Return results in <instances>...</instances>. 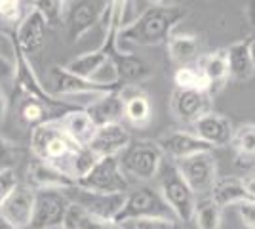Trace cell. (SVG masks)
<instances>
[{
    "label": "cell",
    "instance_id": "cell-41",
    "mask_svg": "<svg viewBox=\"0 0 255 229\" xmlns=\"http://www.w3.org/2000/svg\"><path fill=\"white\" fill-rule=\"evenodd\" d=\"M13 54V44H11V34L6 36V34L0 33V55H8L11 57Z\"/></svg>",
    "mask_w": 255,
    "mask_h": 229
},
{
    "label": "cell",
    "instance_id": "cell-1",
    "mask_svg": "<svg viewBox=\"0 0 255 229\" xmlns=\"http://www.w3.org/2000/svg\"><path fill=\"white\" fill-rule=\"evenodd\" d=\"M187 8L168 4H147V8L131 25L118 34L117 48L122 42L139 46H158L170 40L173 29L187 17Z\"/></svg>",
    "mask_w": 255,
    "mask_h": 229
},
{
    "label": "cell",
    "instance_id": "cell-22",
    "mask_svg": "<svg viewBox=\"0 0 255 229\" xmlns=\"http://www.w3.org/2000/svg\"><path fill=\"white\" fill-rule=\"evenodd\" d=\"M200 71H202L206 84H208V94L215 96L225 82L229 80V61H227V50H217L213 54L206 55L200 59Z\"/></svg>",
    "mask_w": 255,
    "mask_h": 229
},
{
    "label": "cell",
    "instance_id": "cell-27",
    "mask_svg": "<svg viewBox=\"0 0 255 229\" xmlns=\"http://www.w3.org/2000/svg\"><path fill=\"white\" fill-rule=\"evenodd\" d=\"M65 228L67 229H122V226L117 224L115 220L101 218V216H96L92 212H86L84 208L71 205L67 220H65Z\"/></svg>",
    "mask_w": 255,
    "mask_h": 229
},
{
    "label": "cell",
    "instance_id": "cell-35",
    "mask_svg": "<svg viewBox=\"0 0 255 229\" xmlns=\"http://www.w3.org/2000/svg\"><path fill=\"white\" fill-rule=\"evenodd\" d=\"M23 15V4L17 0H0V21L6 23H21Z\"/></svg>",
    "mask_w": 255,
    "mask_h": 229
},
{
    "label": "cell",
    "instance_id": "cell-31",
    "mask_svg": "<svg viewBox=\"0 0 255 229\" xmlns=\"http://www.w3.org/2000/svg\"><path fill=\"white\" fill-rule=\"evenodd\" d=\"M173 82H175L177 90H204V92H208V84H206V78H204L200 67H179L173 75Z\"/></svg>",
    "mask_w": 255,
    "mask_h": 229
},
{
    "label": "cell",
    "instance_id": "cell-29",
    "mask_svg": "<svg viewBox=\"0 0 255 229\" xmlns=\"http://www.w3.org/2000/svg\"><path fill=\"white\" fill-rule=\"evenodd\" d=\"M17 117H19V122L29 126V128H36L40 124H46L50 120H57L55 115L48 109L44 103L36 101V99L31 98H23L19 101V107H17Z\"/></svg>",
    "mask_w": 255,
    "mask_h": 229
},
{
    "label": "cell",
    "instance_id": "cell-2",
    "mask_svg": "<svg viewBox=\"0 0 255 229\" xmlns=\"http://www.w3.org/2000/svg\"><path fill=\"white\" fill-rule=\"evenodd\" d=\"M78 149L80 145L69 138L59 120H50L31 130V151L34 159L59 166L65 172H69V164Z\"/></svg>",
    "mask_w": 255,
    "mask_h": 229
},
{
    "label": "cell",
    "instance_id": "cell-21",
    "mask_svg": "<svg viewBox=\"0 0 255 229\" xmlns=\"http://www.w3.org/2000/svg\"><path fill=\"white\" fill-rule=\"evenodd\" d=\"M124 101V117L135 126H145L150 120V103L141 86H122L118 92Z\"/></svg>",
    "mask_w": 255,
    "mask_h": 229
},
{
    "label": "cell",
    "instance_id": "cell-14",
    "mask_svg": "<svg viewBox=\"0 0 255 229\" xmlns=\"http://www.w3.org/2000/svg\"><path fill=\"white\" fill-rule=\"evenodd\" d=\"M111 67L115 69V82L120 86H139V82L152 76L150 65L139 55L131 52L115 50L111 54Z\"/></svg>",
    "mask_w": 255,
    "mask_h": 229
},
{
    "label": "cell",
    "instance_id": "cell-33",
    "mask_svg": "<svg viewBox=\"0 0 255 229\" xmlns=\"http://www.w3.org/2000/svg\"><path fill=\"white\" fill-rule=\"evenodd\" d=\"M97 161H99V157L90 147H80L78 153L73 157L71 164H69V174L75 178V182H78L80 178H84L96 166Z\"/></svg>",
    "mask_w": 255,
    "mask_h": 229
},
{
    "label": "cell",
    "instance_id": "cell-7",
    "mask_svg": "<svg viewBox=\"0 0 255 229\" xmlns=\"http://www.w3.org/2000/svg\"><path fill=\"white\" fill-rule=\"evenodd\" d=\"M143 218H171L175 216L171 214L170 207L164 203V199L158 191L150 189V187H139L135 191H129L126 195V203L117 216V224L124 226L128 222H135Z\"/></svg>",
    "mask_w": 255,
    "mask_h": 229
},
{
    "label": "cell",
    "instance_id": "cell-36",
    "mask_svg": "<svg viewBox=\"0 0 255 229\" xmlns=\"http://www.w3.org/2000/svg\"><path fill=\"white\" fill-rule=\"evenodd\" d=\"M17 186H19V180H17L15 170L13 168H2L0 170V207L15 191Z\"/></svg>",
    "mask_w": 255,
    "mask_h": 229
},
{
    "label": "cell",
    "instance_id": "cell-19",
    "mask_svg": "<svg viewBox=\"0 0 255 229\" xmlns=\"http://www.w3.org/2000/svg\"><path fill=\"white\" fill-rule=\"evenodd\" d=\"M156 143L164 155H168L175 161H183V159H189L200 153L212 151V147L192 132H171L168 136L160 138Z\"/></svg>",
    "mask_w": 255,
    "mask_h": 229
},
{
    "label": "cell",
    "instance_id": "cell-12",
    "mask_svg": "<svg viewBox=\"0 0 255 229\" xmlns=\"http://www.w3.org/2000/svg\"><path fill=\"white\" fill-rule=\"evenodd\" d=\"M71 205L84 208L86 212H92L96 216L107 220H117L120 210L126 203V195H103V193H92L80 187H71L65 191Z\"/></svg>",
    "mask_w": 255,
    "mask_h": 229
},
{
    "label": "cell",
    "instance_id": "cell-42",
    "mask_svg": "<svg viewBox=\"0 0 255 229\" xmlns=\"http://www.w3.org/2000/svg\"><path fill=\"white\" fill-rule=\"evenodd\" d=\"M242 182H244V187H246V193L248 197L255 201V176H248V178H242Z\"/></svg>",
    "mask_w": 255,
    "mask_h": 229
},
{
    "label": "cell",
    "instance_id": "cell-45",
    "mask_svg": "<svg viewBox=\"0 0 255 229\" xmlns=\"http://www.w3.org/2000/svg\"><path fill=\"white\" fill-rule=\"evenodd\" d=\"M246 13H248L250 21L255 25V2H250V4H248V8H246Z\"/></svg>",
    "mask_w": 255,
    "mask_h": 229
},
{
    "label": "cell",
    "instance_id": "cell-16",
    "mask_svg": "<svg viewBox=\"0 0 255 229\" xmlns=\"http://www.w3.org/2000/svg\"><path fill=\"white\" fill-rule=\"evenodd\" d=\"M212 96L204 90H175L171 96V111L181 122L194 124L196 120L210 113Z\"/></svg>",
    "mask_w": 255,
    "mask_h": 229
},
{
    "label": "cell",
    "instance_id": "cell-47",
    "mask_svg": "<svg viewBox=\"0 0 255 229\" xmlns=\"http://www.w3.org/2000/svg\"><path fill=\"white\" fill-rule=\"evenodd\" d=\"M55 229H65V228H55Z\"/></svg>",
    "mask_w": 255,
    "mask_h": 229
},
{
    "label": "cell",
    "instance_id": "cell-4",
    "mask_svg": "<svg viewBox=\"0 0 255 229\" xmlns=\"http://www.w3.org/2000/svg\"><path fill=\"white\" fill-rule=\"evenodd\" d=\"M162 159H164V153L156 142L131 140V143L118 157V163L126 176H133L141 182H149L158 174Z\"/></svg>",
    "mask_w": 255,
    "mask_h": 229
},
{
    "label": "cell",
    "instance_id": "cell-15",
    "mask_svg": "<svg viewBox=\"0 0 255 229\" xmlns=\"http://www.w3.org/2000/svg\"><path fill=\"white\" fill-rule=\"evenodd\" d=\"M34 210V189L27 186H17L4 205L0 207V216L13 229H29Z\"/></svg>",
    "mask_w": 255,
    "mask_h": 229
},
{
    "label": "cell",
    "instance_id": "cell-23",
    "mask_svg": "<svg viewBox=\"0 0 255 229\" xmlns=\"http://www.w3.org/2000/svg\"><path fill=\"white\" fill-rule=\"evenodd\" d=\"M210 199L221 210L225 207H231V205H242L246 201H252L248 197V193H246L242 178H236V176H229V178L217 180L213 184L212 191H210Z\"/></svg>",
    "mask_w": 255,
    "mask_h": 229
},
{
    "label": "cell",
    "instance_id": "cell-3",
    "mask_svg": "<svg viewBox=\"0 0 255 229\" xmlns=\"http://www.w3.org/2000/svg\"><path fill=\"white\" fill-rule=\"evenodd\" d=\"M46 86V84H44ZM118 82H101V80H88L82 76L73 75L71 71H67L65 65H53L50 67L48 73V86L46 90L52 94L53 98H71V96H105L111 92L120 90Z\"/></svg>",
    "mask_w": 255,
    "mask_h": 229
},
{
    "label": "cell",
    "instance_id": "cell-11",
    "mask_svg": "<svg viewBox=\"0 0 255 229\" xmlns=\"http://www.w3.org/2000/svg\"><path fill=\"white\" fill-rule=\"evenodd\" d=\"M48 29H50V25L46 21V17L36 8H32L29 13H25V17L17 25V31L11 34V38L23 54L31 57V55L38 54L46 46Z\"/></svg>",
    "mask_w": 255,
    "mask_h": 229
},
{
    "label": "cell",
    "instance_id": "cell-5",
    "mask_svg": "<svg viewBox=\"0 0 255 229\" xmlns=\"http://www.w3.org/2000/svg\"><path fill=\"white\" fill-rule=\"evenodd\" d=\"M76 187L103 195H128L129 182L118 163V157H105L76 182Z\"/></svg>",
    "mask_w": 255,
    "mask_h": 229
},
{
    "label": "cell",
    "instance_id": "cell-43",
    "mask_svg": "<svg viewBox=\"0 0 255 229\" xmlns=\"http://www.w3.org/2000/svg\"><path fill=\"white\" fill-rule=\"evenodd\" d=\"M246 46H248L250 57H252V61H254V65H255V33L252 34V36H248V38H246Z\"/></svg>",
    "mask_w": 255,
    "mask_h": 229
},
{
    "label": "cell",
    "instance_id": "cell-28",
    "mask_svg": "<svg viewBox=\"0 0 255 229\" xmlns=\"http://www.w3.org/2000/svg\"><path fill=\"white\" fill-rule=\"evenodd\" d=\"M168 52L170 57L179 63V67L191 65L198 59V40L192 34H171L168 40Z\"/></svg>",
    "mask_w": 255,
    "mask_h": 229
},
{
    "label": "cell",
    "instance_id": "cell-26",
    "mask_svg": "<svg viewBox=\"0 0 255 229\" xmlns=\"http://www.w3.org/2000/svg\"><path fill=\"white\" fill-rule=\"evenodd\" d=\"M227 61H229V78H234L238 82H244L254 75L255 65L250 57L246 40L234 42L227 48Z\"/></svg>",
    "mask_w": 255,
    "mask_h": 229
},
{
    "label": "cell",
    "instance_id": "cell-40",
    "mask_svg": "<svg viewBox=\"0 0 255 229\" xmlns=\"http://www.w3.org/2000/svg\"><path fill=\"white\" fill-rule=\"evenodd\" d=\"M238 216L246 228L255 229V201H246L238 205Z\"/></svg>",
    "mask_w": 255,
    "mask_h": 229
},
{
    "label": "cell",
    "instance_id": "cell-44",
    "mask_svg": "<svg viewBox=\"0 0 255 229\" xmlns=\"http://www.w3.org/2000/svg\"><path fill=\"white\" fill-rule=\"evenodd\" d=\"M6 109H8V99H6V94H4V92H2V88H0V122L4 120Z\"/></svg>",
    "mask_w": 255,
    "mask_h": 229
},
{
    "label": "cell",
    "instance_id": "cell-38",
    "mask_svg": "<svg viewBox=\"0 0 255 229\" xmlns=\"http://www.w3.org/2000/svg\"><path fill=\"white\" fill-rule=\"evenodd\" d=\"M19 147L15 143L0 138V170L2 168H13V163H17Z\"/></svg>",
    "mask_w": 255,
    "mask_h": 229
},
{
    "label": "cell",
    "instance_id": "cell-34",
    "mask_svg": "<svg viewBox=\"0 0 255 229\" xmlns=\"http://www.w3.org/2000/svg\"><path fill=\"white\" fill-rule=\"evenodd\" d=\"M65 6H67V2H59V0L32 2V8H36L42 13L44 17H46V21H48V25H57L59 23V19H61V15H63L65 11Z\"/></svg>",
    "mask_w": 255,
    "mask_h": 229
},
{
    "label": "cell",
    "instance_id": "cell-8",
    "mask_svg": "<svg viewBox=\"0 0 255 229\" xmlns=\"http://www.w3.org/2000/svg\"><path fill=\"white\" fill-rule=\"evenodd\" d=\"M71 208V201L65 191L40 189L34 191V210L29 229L65 228V220Z\"/></svg>",
    "mask_w": 255,
    "mask_h": 229
},
{
    "label": "cell",
    "instance_id": "cell-46",
    "mask_svg": "<svg viewBox=\"0 0 255 229\" xmlns=\"http://www.w3.org/2000/svg\"><path fill=\"white\" fill-rule=\"evenodd\" d=\"M0 229H13V228H11L10 224H8L6 220L2 218V216H0Z\"/></svg>",
    "mask_w": 255,
    "mask_h": 229
},
{
    "label": "cell",
    "instance_id": "cell-17",
    "mask_svg": "<svg viewBox=\"0 0 255 229\" xmlns=\"http://www.w3.org/2000/svg\"><path fill=\"white\" fill-rule=\"evenodd\" d=\"M192 134H196L202 142H206L213 149V147H223L233 142L234 128L233 122L227 117L210 111L192 124Z\"/></svg>",
    "mask_w": 255,
    "mask_h": 229
},
{
    "label": "cell",
    "instance_id": "cell-24",
    "mask_svg": "<svg viewBox=\"0 0 255 229\" xmlns=\"http://www.w3.org/2000/svg\"><path fill=\"white\" fill-rule=\"evenodd\" d=\"M59 122L63 130L69 134V138L80 147H88L97 132V126L92 122L84 109H75L67 113L63 119H59Z\"/></svg>",
    "mask_w": 255,
    "mask_h": 229
},
{
    "label": "cell",
    "instance_id": "cell-6",
    "mask_svg": "<svg viewBox=\"0 0 255 229\" xmlns=\"http://www.w3.org/2000/svg\"><path fill=\"white\" fill-rule=\"evenodd\" d=\"M160 195L164 199V203L170 207L171 214L177 222H183V224L192 222L194 208H196V193L183 180L175 164H170L166 168L164 178L160 182Z\"/></svg>",
    "mask_w": 255,
    "mask_h": 229
},
{
    "label": "cell",
    "instance_id": "cell-9",
    "mask_svg": "<svg viewBox=\"0 0 255 229\" xmlns=\"http://www.w3.org/2000/svg\"><path fill=\"white\" fill-rule=\"evenodd\" d=\"M67 6H69L67 8V33H69V40L76 42L105 17L111 2L76 0V2H67Z\"/></svg>",
    "mask_w": 255,
    "mask_h": 229
},
{
    "label": "cell",
    "instance_id": "cell-18",
    "mask_svg": "<svg viewBox=\"0 0 255 229\" xmlns=\"http://www.w3.org/2000/svg\"><path fill=\"white\" fill-rule=\"evenodd\" d=\"M131 134L118 122V124H107L97 128L94 140L90 142V149L96 153L99 159L105 157H120L122 151L131 143Z\"/></svg>",
    "mask_w": 255,
    "mask_h": 229
},
{
    "label": "cell",
    "instance_id": "cell-25",
    "mask_svg": "<svg viewBox=\"0 0 255 229\" xmlns=\"http://www.w3.org/2000/svg\"><path fill=\"white\" fill-rule=\"evenodd\" d=\"M107 65H111V55L107 54L105 50L97 48L94 52H86V54L78 55L71 63H67L65 69L71 71L76 76H82V78H88V80H96L94 76Z\"/></svg>",
    "mask_w": 255,
    "mask_h": 229
},
{
    "label": "cell",
    "instance_id": "cell-20",
    "mask_svg": "<svg viewBox=\"0 0 255 229\" xmlns=\"http://www.w3.org/2000/svg\"><path fill=\"white\" fill-rule=\"evenodd\" d=\"M120 92V90H118ZM118 92H111L105 96L96 98L90 105H86L84 111L97 128L107 124H118L124 117V101L120 99Z\"/></svg>",
    "mask_w": 255,
    "mask_h": 229
},
{
    "label": "cell",
    "instance_id": "cell-32",
    "mask_svg": "<svg viewBox=\"0 0 255 229\" xmlns=\"http://www.w3.org/2000/svg\"><path fill=\"white\" fill-rule=\"evenodd\" d=\"M233 147L238 153V159H254L255 157V124H242L234 130Z\"/></svg>",
    "mask_w": 255,
    "mask_h": 229
},
{
    "label": "cell",
    "instance_id": "cell-10",
    "mask_svg": "<svg viewBox=\"0 0 255 229\" xmlns=\"http://www.w3.org/2000/svg\"><path fill=\"white\" fill-rule=\"evenodd\" d=\"M183 180L189 184L194 193H206L212 191L213 184L217 182V164L212 153H200L189 159H183L175 163Z\"/></svg>",
    "mask_w": 255,
    "mask_h": 229
},
{
    "label": "cell",
    "instance_id": "cell-37",
    "mask_svg": "<svg viewBox=\"0 0 255 229\" xmlns=\"http://www.w3.org/2000/svg\"><path fill=\"white\" fill-rule=\"evenodd\" d=\"M133 229H181L179 222L171 218H143L133 222Z\"/></svg>",
    "mask_w": 255,
    "mask_h": 229
},
{
    "label": "cell",
    "instance_id": "cell-48",
    "mask_svg": "<svg viewBox=\"0 0 255 229\" xmlns=\"http://www.w3.org/2000/svg\"><path fill=\"white\" fill-rule=\"evenodd\" d=\"M65 229H67V228H65Z\"/></svg>",
    "mask_w": 255,
    "mask_h": 229
},
{
    "label": "cell",
    "instance_id": "cell-39",
    "mask_svg": "<svg viewBox=\"0 0 255 229\" xmlns=\"http://www.w3.org/2000/svg\"><path fill=\"white\" fill-rule=\"evenodd\" d=\"M15 80V59L8 55H0V86Z\"/></svg>",
    "mask_w": 255,
    "mask_h": 229
},
{
    "label": "cell",
    "instance_id": "cell-30",
    "mask_svg": "<svg viewBox=\"0 0 255 229\" xmlns=\"http://www.w3.org/2000/svg\"><path fill=\"white\" fill-rule=\"evenodd\" d=\"M192 222L198 229H219L221 228V208L213 203L210 197L196 201Z\"/></svg>",
    "mask_w": 255,
    "mask_h": 229
},
{
    "label": "cell",
    "instance_id": "cell-13",
    "mask_svg": "<svg viewBox=\"0 0 255 229\" xmlns=\"http://www.w3.org/2000/svg\"><path fill=\"white\" fill-rule=\"evenodd\" d=\"M75 178L65 172L63 168L53 166L50 163H44L34 159L29 163L27 168V187H31L34 191L40 189H59V191H67L71 187H75Z\"/></svg>",
    "mask_w": 255,
    "mask_h": 229
}]
</instances>
